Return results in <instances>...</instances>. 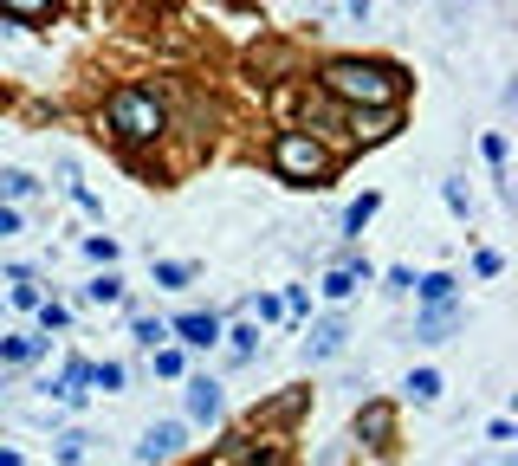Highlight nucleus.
Here are the masks:
<instances>
[{"label": "nucleus", "instance_id": "nucleus-22", "mask_svg": "<svg viewBox=\"0 0 518 466\" xmlns=\"http://www.w3.org/2000/svg\"><path fill=\"white\" fill-rule=\"evenodd\" d=\"M85 441H91V434H65V441H59V466H78V460H85Z\"/></svg>", "mask_w": 518, "mask_h": 466}, {"label": "nucleus", "instance_id": "nucleus-31", "mask_svg": "<svg viewBox=\"0 0 518 466\" xmlns=\"http://www.w3.org/2000/svg\"><path fill=\"white\" fill-rule=\"evenodd\" d=\"M7 233H20V208H0V240H7Z\"/></svg>", "mask_w": 518, "mask_h": 466}, {"label": "nucleus", "instance_id": "nucleus-34", "mask_svg": "<svg viewBox=\"0 0 518 466\" xmlns=\"http://www.w3.org/2000/svg\"><path fill=\"white\" fill-rule=\"evenodd\" d=\"M0 389H7V382H0Z\"/></svg>", "mask_w": 518, "mask_h": 466}, {"label": "nucleus", "instance_id": "nucleus-13", "mask_svg": "<svg viewBox=\"0 0 518 466\" xmlns=\"http://www.w3.org/2000/svg\"><path fill=\"white\" fill-rule=\"evenodd\" d=\"M33 175H26V169H0V208H13V201H26V195H33Z\"/></svg>", "mask_w": 518, "mask_h": 466}, {"label": "nucleus", "instance_id": "nucleus-15", "mask_svg": "<svg viewBox=\"0 0 518 466\" xmlns=\"http://www.w3.org/2000/svg\"><path fill=\"white\" fill-rule=\"evenodd\" d=\"M188 279H195V266H188V259H156V285H169V292H182Z\"/></svg>", "mask_w": 518, "mask_h": 466}, {"label": "nucleus", "instance_id": "nucleus-32", "mask_svg": "<svg viewBox=\"0 0 518 466\" xmlns=\"http://www.w3.org/2000/svg\"><path fill=\"white\" fill-rule=\"evenodd\" d=\"M344 7H350V13H357V20H370V0H344Z\"/></svg>", "mask_w": 518, "mask_h": 466}, {"label": "nucleus", "instance_id": "nucleus-3", "mask_svg": "<svg viewBox=\"0 0 518 466\" xmlns=\"http://www.w3.org/2000/svg\"><path fill=\"white\" fill-rule=\"evenodd\" d=\"M111 130L124 136V143H156V136H162V98L143 91V85L117 91V98H111Z\"/></svg>", "mask_w": 518, "mask_h": 466}, {"label": "nucleus", "instance_id": "nucleus-33", "mask_svg": "<svg viewBox=\"0 0 518 466\" xmlns=\"http://www.w3.org/2000/svg\"><path fill=\"white\" fill-rule=\"evenodd\" d=\"M0 466H20V454H13V447H0Z\"/></svg>", "mask_w": 518, "mask_h": 466}, {"label": "nucleus", "instance_id": "nucleus-23", "mask_svg": "<svg viewBox=\"0 0 518 466\" xmlns=\"http://www.w3.org/2000/svg\"><path fill=\"white\" fill-rule=\"evenodd\" d=\"M350 292H357V279H350V272H331V279H324V298H331V305H337V298H350Z\"/></svg>", "mask_w": 518, "mask_h": 466}, {"label": "nucleus", "instance_id": "nucleus-1", "mask_svg": "<svg viewBox=\"0 0 518 466\" xmlns=\"http://www.w3.org/2000/svg\"><path fill=\"white\" fill-rule=\"evenodd\" d=\"M318 85L331 91L337 104H350V111H389V104L402 98L408 78L395 72V65H383V59H331L318 72Z\"/></svg>", "mask_w": 518, "mask_h": 466}, {"label": "nucleus", "instance_id": "nucleus-12", "mask_svg": "<svg viewBox=\"0 0 518 466\" xmlns=\"http://www.w3.org/2000/svg\"><path fill=\"white\" fill-rule=\"evenodd\" d=\"M52 337H0V363H33Z\"/></svg>", "mask_w": 518, "mask_h": 466}, {"label": "nucleus", "instance_id": "nucleus-25", "mask_svg": "<svg viewBox=\"0 0 518 466\" xmlns=\"http://www.w3.org/2000/svg\"><path fill=\"white\" fill-rule=\"evenodd\" d=\"M39 324H46V331H65V324H72V311H65V305H39Z\"/></svg>", "mask_w": 518, "mask_h": 466}, {"label": "nucleus", "instance_id": "nucleus-4", "mask_svg": "<svg viewBox=\"0 0 518 466\" xmlns=\"http://www.w3.org/2000/svg\"><path fill=\"white\" fill-rule=\"evenodd\" d=\"M188 447V428L182 421H156V428H143V441H136V460L143 466H162V460H175Z\"/></svg>", "mask_w": 518, "mask_h": 466}, {"label": "nucleus", "instance_id": "nucleus-11", "mask_svg": "<svg viewBox=\"0 0 518 466\" xmlns=\"http://www.w3.org/2000/svg\"><path fill=\"white\" fill-rule=\"evenodd\" d=\"M415 298H421V305H454V272H428V279H415Z\"/></svg>", "mask_w": 518, "mask_h": 466}, {"label": "nucleus", "instance_id": "nucleus-14", "mask_svg": "<svg viewBox=\"0 0 518 466\" xmlns=\"http://www.w3.org/2000/svg\"><path fill=\"white\" fill-rule=\"evenodd\" d=\"M402 389H408V402H421V408L441 402V376H434V369H415V376H408Z\"/></svg>", "mask_w": 518, "mask_h": 466}, {"label": "nucleus", "instance_id": "nucleus-28", "mask_svg": "<svg viewBox=\"0 0 518 466\" xmlns=\"http://www.w3.org/2000/svg\"><path fill=\"white\" fill-rule=\"evenodd\" d=\"M156 376H182V350H156Z\"/></svg>", "mask_w": 518, "mask_h": 466}, {"label": "nucleus", "instance_id": "nucleus-7", "mask_svg": "<svg viewBox=\"0 0 518 466\" xmlns=\"http://www.w3.org/2000/svg\"><path fill=\"white\" fill-rule=\"evenodd\" d=\"M344 337H350L344 318H318V324H311V337H305V363H331V356L344 350Z\"/></svg>", "mask_w": 518, "mask_h": 466}, {"label": "nucleus", "instance_id": "nucleus-2", "mask_svg": "<svg viewBox=\"0 0 518 466\" xmlns=\"http://www.w3.org/2000/svg\"><path fill=\"white\" fill-rule=\"evenodd\" d=\"M272 169L292 188H318L331 175V149L318 143V130H279L272 136Z\"/></svg>", "mask_w": 518, "mask_h": 466}, {"label": "nucleus", "instance_id": "nucleus-24", "mask_svg": "<svg viewBox=\"0 0 518 466\" xmlns=\"http://www.w3.org/2000/svg\"><path fill=\"white\" fill-rule=\"evenodd\" d=\"M383 292H389V298H402V292H415V272H402V266H395V272H389V279H383Z\"/></svg>", "mask_w": 518, "mask_h": 466}, {"label": "nucleus", "instance_id": "nucleus-5", "mask_svg": "<svg viewBox=\"0 0 518 466\" xmlns=\"http://www.w3.org/2000/svg\"><path fill=\"white\" fill-rule=\"evenodd\" d=\"M169 337H182V344H195V350H214L221 344V318H214V311H182V318L169 324Z\"/></svg>", "mask_w": 518, "mask_h": 466}, {"label": "nucleus", "instance_id": "nucleus-27", "mask_svg": "<svg viewBox=\"0 0 518 466\" xmlns=\"http://www.w3.org/2000/svg\"><path fill=\"white\" fill-rule=\"evenodd\" d=\"M473 272H480V279H499V272H506V259H499V253H480V259H473Z\"/></svg>", "mask_w": 518, "mask_h": 466}, {"label": "nucleus", "instance_id": "nucleus-29", "mask_svg": "<svg viewBox=\"0 0 518 466\" xmlns=\"http://www.w3.org/2000/svg\"><path fill=\"white\" fill-rule=\"evenodd\" d=\"M13 305H20V311H39V305H46V298H39V285H26V279H20V292H13Z\"/></svg>", "mask_w": 518, "mask_h": 466}, {"label": "nucleus", "instance_id": "nucleus-20", "mask_svg": "<svg viewBox=\"0 0 518 466\" xmlns=\"http://www.w3.org/2000/svg\"><path fill=\"white\" fill-rule=\"evenodd\" d=\"M91 382H98L104 395H117L124 389V363H91Z\"/></svg>", "mask_w": 518, "mask_h": 466}, {"label": "nucleus", "instance_id": "nucleus-26", "mask_svg": "<svg viewBox=\"0 0 518 466\" xmlns=\"http://www.w3.org/2000/svg\"><path fill=\"white\" fill-rule=\"evenodd\" d=\"M85 253H91V259H104V266H111V259H117V240H104V233H91V240H85Z\"/></svg>", "mask_w": 518, "mask_h": 466}, {"label": "nucleus", "instance_id": "nucleus-18", "mask_svg": "<svg viewBox=\"0 0 518 466\" xmlns=\"http://www.w3.org/2000/svg\"><path fill=\"white\" fill-rule=\"evenodd\" d=\"M52 7H59V0H0V13H13V20H46Z\"/></svg>", "mask_w": 518, "mask_h": 466}, {"label": "nucleus", "instance_id": "nucleus-6", "mask_svg": "<svg viewBox=\"0 0 518 466\" xmlns=\"http://www.w3.org/2000/svg\"><path fill=\"white\" fill-rule=\"evenodd\" d=\"M182 408H188V421H221V382H214V376H195V382H188V389H182Z\"/></svg>", "mask_w": 518, "mask_h": 466}, {"label": "nucleus", "instance_id": "nucleus-9", "mask_svg": "<svg viewBox=\"0 0 518 466\" xmlns=\"http://www.w3.org/2000/svg\"><path fill=\"white\" fill-rule=\"evenodd\" d=\"M350 136H357V143H383V136H395V104L389 111H350Z\"/></svg>", "mask_w": 518, "mask_h": 466}, {"label": "nucleus", "instance_id": "nucleus-21", "mask_svg": "<svg viewBox=\"0 0 518 466\" xmlns=\"http://www.w3.org/2000/svg\"><path fill=\"white\" fill-rule=\"evenodd\" d=\"M162 337H169L162 318H136V344H143V350H162Z\"/></svg>", "mask_w": 518, "mask_h": 466}, {"label": "nucleus", "instance_id": "nucleus-19", "mask_svg": "<svg viewBox=\"0 0 518 466\" xmlns=\"http://www.w3.org/2000/svg\"><path fill=\"white\" fill-rule=\"evenodd\" d=\"M227 337H234V363H247V356L259 350V324H234Z\"/></svg>", "mask_w": 518, "mask_h": 466}, {"label": "nucleus", "instance_id": "nucleus-10", "mask_svg": "<svg viewBox=\"0 0 518 466\" xmlns=\"http://www.w3.org/2000/svg\"><path fill=\"white\" fill-rule=\"evenodd\" d=\"M447 331H454V305H428L415 318V337L421 344H447Z\"/></svg>", "mask_w": 518, "mask_h": 466}, {"label": "nucleus", "instance_id": "nucleus-8", "mask_svg": "<svg viewBox=\"0 0 518 466\" xmlns=\"http://www.w3.org/2000/svg\"><path fill=\"white\" fill-rule=\"evenodd\" d=\"M389 434H395V408H389V402H363V408H357V441L389 447Z\"/></svg>", "mask_w": 518, "mask_h": 466}, {"label": "nucleus", "instance_id": "nucleus-30", "mask_svg": "<svg viewBox=\"0 0 518 466\" xmlns=\"http://www.w3.org/2000/svg\"><path fill=\"white\" fill-rule=\"evenodd\" d=\"M480 149H486V162H493V169H506V136H486Z\"/></svg>", "mask_w": 518, "mask_h": 466}, {"label": "nucleus", "instance_id": "nucleus-17", "mask_svg": "<svg viewBox=\"0 0 518 466\" xmlns=\"http://www.w3.org/2000/svg\"><path fill=\"white\" fill-rule=\"evenodd\" d=\"M85 298H91V305H117V298H124V279H117V272H104V279L85 285Z\"/></svg>", "mask_w": 518, "mask_h": 466}, {"label": "nucleus", "instance_id": "nucleus-16", "mask_svg": "<svg viewBox=\"0 0 518 466\" xmlns=\"http://www.w3.org/2000/svg\"><path fill=\"white\" fill-rule=\"evenodd\" d=\"M370 214H376V195H363V201H350L344 208V240H357L363 227H370Z\"/></svg>", "mask_w": 518, "mask_h": 466}]
</instances>
